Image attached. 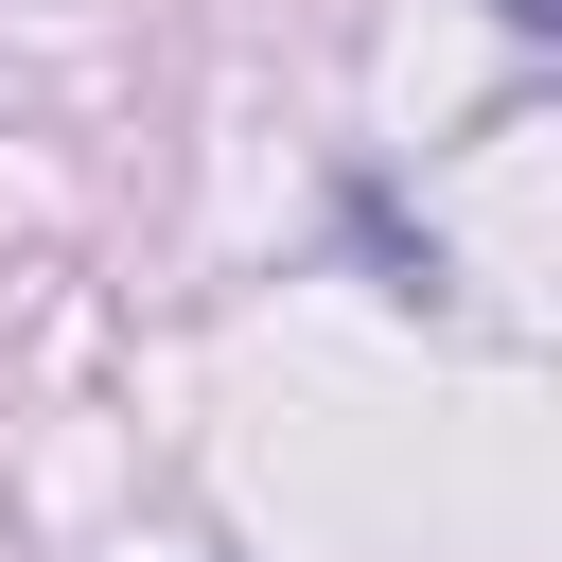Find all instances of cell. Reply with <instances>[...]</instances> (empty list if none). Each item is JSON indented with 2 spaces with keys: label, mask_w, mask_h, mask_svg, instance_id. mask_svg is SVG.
Instances as JSON below:
<instances>
[{
  "label": "cell",
  "mask_w": 562,
  "mask_h": 562,
  "mask_svg": "<svg viewBox=\"0 0 562 562\" xmlns=\"http://www.w3.org/2000/svg\"><path fill=\"white\" fill-rule=\"evenodd\" d=\"M492 18H509V35H562V0H492Z\"/></svg>",
  "instance_id": "cell-1"
}]
</instances>
